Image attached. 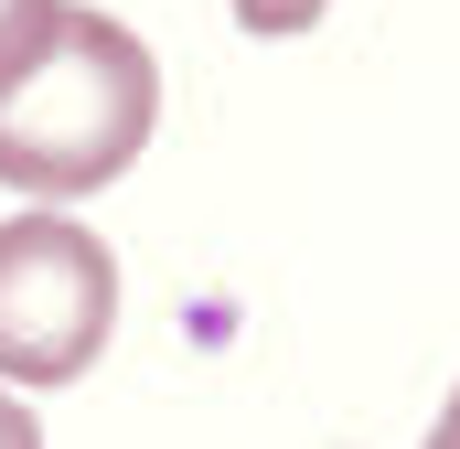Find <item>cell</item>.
Instances as JSON below:
<instances>
[{
	"label": "cell",
	"mask_w": 460,
	"mask_h": 449,
	"mask_svg": "<svg viewBox=\"0 0 460 449\" xmlns=\"http://www.w3.org/2000/svg\"><path fill=\"white\" fill-rule=\"evenodd\" d=\"M161 118V65L118 11H65L54 43L0 86V182L32 204L108 193L118 172L150 150Z\"/></svg>",
	"instance_id": "6da1fadb"
},
{
	"label": "cell",
	"mask_w": 460,
	"mask_h": 449,
	"mask_svg": "<svg viewBox=\"0 0 460 449\" xmlns=\"http://www.w3.org/2000/svg\"><path fill=\"white\" fill-rule=\"evenodd\" d=\"M118 332V257L75 215L0 224V385H75Z\"/></svg>",
	"instance_id": "7a4b0ae2"
},
{
	"label": "cell",
	"mask_w": 460,
	"mask_h": 449,
	"mask_svg": "<svg viewBox=\"0 0 460 449\" xmlns=\"http://www.w3.org/2000/svg\"><path fill=\"white\" fill-rule=\"evenodd\" d=\"M54 22H65V0H0V86L54 43Z\"/></svg>",
	"instance_id": "3957f363"
},
{
	"label": "cell",
	"mask_w": 460,
	"mask_h": 449,
	"mask_svg": "<svg viewBox=\"0 0 460 449\" xmlns=\"http://www.w3.org/2000/svg\"><path fill=\"white\" fill-rule=\"evenodd\" d=\"M322 11H332V0H235V22H246V32H268V43H289V32H311Z\"/></svg>",
	"instance_id": "277c9868"
},
{
	"label": "cell",
	"mask_w": 460,
	"mask_h": 449,
	"mask_svg": "<svg viewBox=\"0 0 460 449\" xmlns=\"http://www.w3.org/2000/svg\"><path fill=\"white\" fill-rule=\"evenodd\" d=\"M0 449H43V428H32V407H22V385H0Z\"/></svg>",
	"instance_id": "5b68a950"
},
{
	"label": "cell",
	"mask_w": 460,
	"mask_h": 449,
	"mask_svg": "<svg viewBox=\"0 0 460 449\" xmlns=\"http://www.w3.org/2000/svg\"><path fill=\"white\" fill-rule=\"evenodd\" d=\"M429 449H460V396L439 407V428H429Z\"/></svg>",
	"instance_id": "8992f818"
}]
</instances>
